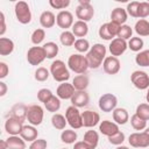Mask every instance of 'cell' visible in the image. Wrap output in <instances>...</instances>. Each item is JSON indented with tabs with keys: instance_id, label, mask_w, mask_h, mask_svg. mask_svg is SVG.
<instances>
[{
	"instance_id": "7",
	"label": "cell",
	"mask_w": 149,
	"mask_h": 149,
	"mask_svg": "<svg viewBox=\"0 0 149 149\" xmlns=\"http://www.w3.org/2000/svg\"><path fill=\"white\" fill-rule=\"evenodd\" d=\"M119 29H120V26H118L116 23L109 21V22H106V23L101 24L98 33H99V36L102 40H106V41L111 40L112 41L118 36Z\"/></svg>"
},
{
	"instance_id": "18",
	"label": "cell",
	"mask_w": 149,
	"mask_h": 149,
	"mask_svg": "<svg viewBox=\"0 0 149 149\" xmlns=\"http://www.w3.org/2000/svg\"><path fill=\"white\" fill-rule=\"evenodd\" d=\"M74 92H76V88L73 87V85H72V84H69V83H66V81L59 84V86H58L57 90H56L57 97H58L59 99H64V100L71 99V98L73 97Z\"/></svg>"
},
{
	"instance_id": "4",
	"label": "cell",
	"mask_w": 149,
	"mask_h": 149,
	"mask_svg": "<svg viewBox=\"0 0 149 149\" xmlns=\"http://www.w3.org/2000/svg\"><path fill=\"white\" fill-rule=\"evenodd\" d=\"M94 15V9L93 6L91 5L90 0H79V5L76 8V16L79 19V21L87 22L92 20Z\"/></svg>"
},
{
	"instance_id": "26",
	"label": "cell",
	"mask_w": 149,
	"mask_h": 149,
	"mask_svg": "<svg viewBox=\"0 0 149 149\" xmlns=\"http://www.w3.org/2000/svg\"><path fill=\"white\" fill-rule=\"evenodd\" d=\"M8 149H26V141L19 135H10L6 139Z\"/></svg>"
},
{
	"instance_id": "56",
	"label": "cell",
	"mask_w": 149,
	"mask_h": 149,
	"mask_svg": "<svg viewBox=\"0 0 149 149\" xmlns=\"http://www.w3.org/2000/svg\"><path fill=\"white\" fill-rule=\"evenodd\" d=\"M116 149H129L128 147H125V146H118Z\"/></svg>"
},
{
	"instance_id": "55",
	"label": "cell",
	"mask_w": 149,
	"mask_h": 149,
	"mask_svg": "<svg viewBox=\"0 0 149 149\" xmlns=\"http://www.w3.org/2000/svg\"><path fill=\"white\" fill-rule=\"evenodd\" d=\"M0 146H1V149H8L6 140H2V141H0Z\"/></svg>"
},
{
	"instance_id": "13",
	"label": "cell",
	"mask_w": 149,
	"mask_h": 149,
	"mask_svg": "<svg viewBox=\"0 0 149 149\" xmlns=\"http://www.w3.org/2000/svg\"><path fill=\"white\" fill-rule=\"evenodd\" d=\"M56 23L59 28L68 30V28L73 26V15L69 10H61L56 16Z\"/></svg>"
},
{
	"instance_id": "36",
	"label": "cell",
	"mask_w": 149,
	"mask_h": 149,
	"mask_svg": "<svg viewBox=\"0 0 149 149\" xmlns=\"http://www.w3.org/2000/svg\"><path fill=\"white\" fill-rule=\"evenodd\" d=\"M43 49L45 51L47 58H54L58 54V45L55 42H47L43 44Z\"/></svg>"
},
{
	"instance_id": "25",
	"label": "cell",
	"mask_w": 149,
	"mask_h": 149,
	"mask_svg": "<svg viewBox=\"0 0 149 149\" xmlns=\"http://www.w3.org/2000/svg\"><path fill=\"white\" fill-rule=\"evenodd\" d=\"M90 84V79L87 74H77L73 80H72V85L76 88V91H85L87 88Z\"/></svg>"
},
{
	"instance_id": "27",
	"label": "cell",
	"mask_w": 149,
	"mask_h": 149,
	"mask_svg": "<svg viewBox=\"0 0 149 149\" xmlns=\"http://www.w3.org/2000/svg\"><path fill=\"white\" fill-rule=\"evenodd\" d=\"M72 33L76 37H79V38H83L84 36L87 35L88 33V26L86 22L84 21H76L72 26Z\"/></svg>"
},
{
	"instance_id": "41",
	"label": "cell",
	"mask_w": 149,
	"mask_h": 149,
	"mask_svg": "<svg viewBox=\"0 0 149 149\" xmlns=\"http://www.w3.org/2000/svg\"><path fill=\"white\" fill-rule=\"evenodd\" d=\"M130 123H132V127H133L135 130H143V129L147 127V121L142 120V119L139 118L136 114L132 115V118H130Z\"/></svg>"
},
{
	"instance_id": "53",
	"label": "cell",
	"mask_w": 149,
	"mask_h": 149,
	"mask_svg": "<svg viewBox=\"0 0 149 149\" xmlns=\"http://www.w3.org/2000/svg\"><path fill=\"white\" fill-rule=\"evenodd\" d=\"M73 149H90V147L84 141H78V142L74 143Z\"/></svg>"
},
{
	"instance_id": "9",
	"label": "cell",
	"mask_w": 149,
	"mask_h": 149,
	"mask_svg": "<svg viewBox=\"0 0 149 149\" xmlns=\"http://www.w3.org/2000/svg\"><path fill=\"white\" fill-rule=\"evenodd\" d=\"M98 105H99V108L105 112V113H108V112H113L115 108H116V105H118V99L114 94L112 93H105L102 94L100 98H99V101H98Z\"/></svg>"
},
{
	"instance_id": "58",
	"label": "cell",
	"mask_w": 149,
	"mask_h": 149,
	"mask_svg": "<svg viewBox=\"0 0 149 149\" xmlns=\"http://www.w3.org/2000/svg\"><path fill=\"white\" fill-rule=\"evenodd\" d=\"M146 132H147V133L149 134V128H147V129H146Z\"/></svg>"
},
{
	"instance_id": "17",
	"label": "cell",
	"mask_w": 149,
	"mask_h": 149,
	"mask_svg": "<svg viewBox=\"0 0 149 149\" xmlns=\"http://www.w3.org/2000/svg\"><path fill=\"white\" fill-rule=\"evenodd\" d=\"M22 128H23V122L12 116H9L5 122V130L9 135H20Z\"/></svg>"
},
{
	"instance_id": "40",
	"label": "cell",
	"mask_w": 149,
	"mask_h": 149,
	"mask_svg": "<svg viewBox=\"0 0 149 149\" xmlns=\"http://www.w3.org/2000/svg\"><path fill=\"white\" fill-rule=\"evenodd\" d=\"M132 34H133V29L130 28V26L122 24V26H120V29H119V33H118V36L116 37L127 41V40H130L132 38Z\"/></svg>"
},
{
	"instance_id": "10",
	"label": "cell",
	"mask_w": 149,
	"mask_h": 149,
	"mask_svg": "<svg viewBox=\"0 0 149 149\" xmlns=\"http://www.w3.org/2000/svg\"><path fill=\"white\" fill-rule=\"evenodd\" d=\"M43 116H44V112L40 105H31L28 107L27 120L31 126L41 125L43 121Z\"/></svg>"
},
{
	"instance_id": "24",
	"label": "cell",
	"mask_w": 149,
	"mask_h": 149,
	"mask_svg": "<svg viewBox=\"0 0 149 149\" xmlns=\"http://www.w3.org/2000/svg\"><path fill=\"white\" fill-rule=\"evenodd\" d=\"M40 23L43 28H51L56 23V16L50 10H44L40 15Z\"/></svg>"
},
{
	"instance_id": "1",
	"label": "cell",
	"mask_w": 149,
	"mask_h": 149,
	"mask_svg": "<svg viewBox=\"0 0 149 149\" xmlns=\"http://www.w3.org/2000/svg\"><path fill=\"white\" fill-rule=\"evenodd\" d=\"M85 57L90 69H98L106 58V47L104 44L95 43L93 47H91Z\"/></svg>"
},
{
	"instance_id": "23",
	"label": "cell",
	"mask_w": 149,
	"mask_h": 149,
	"mask_svg": "<svg viewBox=\"0 0 149 149\" xmlns=\"http://www.w3.org/2000/svg\"><path fill=\"white\" fill-rule=\"evenodd\" d=\"M37 135H38L37 129L35 128V126H31V125L23 126V128L20 133V136L27 142H33V141L37 140Z\"/></svg>"
},
{
	"instance_id": "5",
	"label": "cell",
	"mask_w": 149,
	"mask_h": 149,
	"mask_svg": "<svg viewBox=\"0 0 149 149\" xmlns=\"http://www.w3.org/2000/svg\"><path fill=\"white\" fill-rule=\"evenodd\" d=\"M14 10H15L16 19H17V21L20 23L27 24V23H29L31 21V12H30L29 5L26 1L16 2L15 7H14Z\"/></svg>"
},
{
	"instance_id": "30",
	"label": "cell",
	"mask_w": 149,
	"mask_h": 149,
	"mask_svg": "<svg viewBox=\"0 0 149 149\" xmlns=\"http://www.w3.org/2000/svg\"><path fill=\"white\" fill-rule=\"evenodd\" d=\"M14 50V42L7 37H0V55L7 56L10 55Z\"/></svg>"
},
{
	"instance_id": "47",
	"label": "cell",
	"mask_w": 149,
	"mask_h": 149,
	"mask_svg": "<svg viewBox=\"0 0 149 149\" xmlns=\"http://www.w3.org/2000/svg\"><path fill=\"white\" fill-rule=\"evenodd\" d=\"M54 94H52V92L49 90V88H41V90H38V92H37V99L41 101V102H45L47 100H49L51 97H52Z\"/></svg>"
},
{
	"instance_id": "32",
	"label": "cell",
	"mask_w": 149,
	"mask_h": 149,
	"mask_svg": "<svg viewBox=\"0 0 149 149\" xmlns=\"http://www.w3.org/2000/svg\"><path fill=\"white\" fill-rule=\"evenodd\" d=\"M59 41L61 43L64 45V47H72L74 45V42L77 41L76 40V36L73 35L72 31H69V30H64L61 36H59Z\"/></svg>"
},
{
	"instance_id": "8",
	"label": "cell",
	"mask_w": 149,
	"mask_h": 149,
	"mask_svg": "<svg viewBox=\"0 0 149 149\" xmlns=\"http://www.w3.org/2000/svg\"><path fill=\"white\" fill-rule=\"evenodd\" d=\"M47 58L43 47H31L27 52V61L30 65H40Z\"/></svg>"
},
{
	"instance_id": "48",
	"label": "cell",
	"mask_w": 149,
	"mask_h": 149,
	"mask_svg": "<svg viewBox=\"0 0 149 149\" xmlns=\"http://www.w3.org/2000/svg\"><path fill=\"white\" fill-rule=\"evenodd\" d=\"M49 5L55 9H64V8L69 7L70 0H50Z\"/></svg>"
},
{
	"instance_id": "19",
	"label": "cell",
	"mask_w": 149,
	"mask_h": 149,
	"mask_svg": "<svg viewBox=\"0 0 149 149\" xmlns=\"http://www.w3.org/2000/svg\"><path fill=\"white\" fill-rule=\"evenodd\" d=\"M72 106L79 108V107H85L90 102V95L86 91H76L73 97L70 99Z\"/></svg>"
},
{
	"instance_id": "16",
	"label": "cell",
	"mask_w": 149,
	"mask_h": 149,
	"mask_svg": "<svg viewBox=\"0 0 149 149\" xmlns=\"http://www.w3.org/2000/svg\"><path fill=\"white\" fill-rule=\"evenodd\" d=\"M81 121H83V126L84 127L91 128V127H94V126H97L99 123L100 115H99V113H97L94 111L87 109V111H84L81 113Z\"/></svg>"
},
{
	"instance_id": "50",
	"label": "cell",
	"mask_w": 149,
	"mask_h": 149,
	"mask_svg": "<svg viewBox=\"0 0 149 149\" xmlns=\"http://www.w3.org/2000/svg\"><path fill=\"white\" fill-rule=\"evenodd\" d=\"M48 143L47 140L44 139H37L35 141L31 142V144L29 146V149H47Z\"/></svg>"
},
{
	"instance_id": "20",
	"label": "cell",
	"mask_w": 149,
	"mask_h": 149,
	"mask_svg": "<svg viewBox=\"0 0 149 149\" xmlns=\"http://www.w3.org/2000/svg\"><path fill=\"white\" fill-rule=\"evenodd\" d=\"M27 112H28V106L23 102H17L10 108V116L23 122L27 119Z\"/></svg>"
},
{
	"instance_id": "11",
	"label": "cell",
	"mask_w": 149,
	"mask_h": 149,
	"mask_svg": "<svg viewBox=\"0 0 149 149\" xmlns=\"http://www.w3.org/2000/svg\"><path fill=\"white\" fill-rule=\"evenodd\" d=\"M128 142L134 148H147L149 147V134L146 130L133 133L129 135Z\"/></svg>"
},
{
	"instance_id": "44",
	"label": "cell",
	"mask_w": 149,
	"mask_h": 149,
	"mask_svg": "<svg viewBox=\"0 0 149 149\" xmlns=\"http://www.w3.org/2000/svg\"><path fill=\"white\" fill-rule=\"evenodd\" d=\"M139 7H140V1H132L127 5L126 12L128 15L133 17H139Z\"/></svg>"
},
{
	"instance_id": "51",
	"label": "cell",
	"mask_w": 149,
	"mask_h": 149,
	"mask_svg": "<svg viewBox=\"0 0 149 149\" xmlns=\"http://www.w3.org/2000/svg\"><path fill=\"white\" fill-rule=\"evenodd\" d=\"M9 72V68L5 62H0V78L3 79Z\"/></svg>"
},
{
	"instance_id": "3",
	"label": "cell",
	"mask_w": 149,
	"mask_h": 149,
	"mask_svg": "<svg viewBox=\"0 0 149 149\" xmlns=\"http://www.w3.org/2000/svg\"><path fill=\"white\" fill-rule=\"evenodd\" d=\"M68 66L71 71L76 72L78 74L85 73L86 70L88 69L86 57L83 56L81 54H72L68 59Z\"/></svg>"
},
{
	"instance_id": "45",
	"label": "cell",
	"mask_w": 149,
	"mask_h": 149,
	"mask_svg": "<svg viewBox=\"0 0 149 149\" xmlns=\"http://www.w3.org/2000/svg\"><path fill=\"white\" fill-rule=\"evenodd\" d=\"M49 70L43 68V66H40L36 69L35 71V79L37 81H45L48 78H49Z\"/></svg>"
},
{
	"instance_id": "43",
	"label": "cell",
	"mask_w": 149,
	"mask_h": 149,
	"mask_svg": "<svg viewBox=\"0 0 149 149\" xmlns=\"http://www.w3.org/2000/svg\"><path fill=\"white\" fill-rule=\"evenodd\" d=\"M74 49L78 51V52H88V50L91 49L90 48V42L85 38H78L76 42H74Z\"/></svg>"
},
{
	"instance_id": "54",
	"label": "cell",
	"mask_w": 149,
	"mask_h": 149,
	"mask_svg": "<svg viewBox=\"0 0 149 149\" xmlns=\"http://www.w3.org/2000/svg\"><path fill=\"white\" fill-rule=\"evenodd\" d=\"M7 93V85L3 81H0V97H3Z\"/></svg>"
},
{
	"instance_id": "38",
	"label": "cell",
	"mask_w": 149,
	"mask_h": 149,
	"mask_svg": "<svg viewBox=\"0 0 149 149\" xmlns=\"http://www.w3.org/2000/svg\"><path fill=\"white\" fill-rule=\"evenodd\" d=\"M135 114H136L139 118H141L142 120L148 121V120H149V104H140V105L136 107Z\"/></svg>"
},
{
	"instance_id": "37",
	"label": "cell",
	"mask_w": 149,
	"mask_h": 149,
	"mask_svg": "<svg viewBox=\"0 0 149 149\" xmlns=\"http://www.w3.org/2000/svg\"><path fill=\"white\" fill-rule=\"evenodd\" d=\"M135 63L140 66H149V49L140 51L135 56Z\"/></svg>"
},
{
	"instance_id": "15",
	"label": "cell",
	"mask_w": 149,
	"mask_h": 149,
	"mask_svg": "<svg viewBox=\"0 0 149 149\" xmlns=\"http://www.w3.org/2000/svg\"><path fill=\"white\" fill-rule=\"evenodd\" d=\"M102 68H104V71L107 74H116L120 71V68H121L120 61L118 59V57L107 56L102 62Z\"/></svg>"
},
{
	"instance_id": "29",
	"label": "cell",
	"mask_w": 149,
	"mask_h": 149,
	"mask_svg": "<svg viewBox=\"0 0 149 149\" xmlns=\"http://www.w3.org/2000/svg\"><path fill=\"white\" fill-rule=\"evenodd\" d=\"M83 141L90 147V149H95L99 142V134L95 130H87L84 134Z\"/></svg>"
},
{
	"instance_id": "6",
	"label": "cell",
	"mask_w": 149,
	"mask_h": 149,
	"mask_svg": "<svg viewBox=\"0 0 149 149\" xmlns=\"http://www.w3.org/2000/svg\"><path fill=\"white\" fill-rule=\"evenodd\" d=\"M65 119L68 123L70 125L71 128L73 129H79L83 127V121H81V113L79 109L74 106H70L65 111Z\"/></svg>"
},
{
	"instance_id": "35",
	"label": "cell",
	"mask_w": 149,
	"mask_h": 149,
	"mask_svg": "<svg viewBox=\"0 0 149 149\" xmlns=\"http://www.w3.org/2000/svg\"><path fill=\"white\" fill-rule=\"evenodd\" d=\"M61 140H62L63 143H66V144L76 143L77 133H76L73 129H65V130H63L62 134H61Z\"/></svg>"
},
{
	"instance_id": "42",
	"label": "cell",
	"mask_w": 149,
	"mask_h": 149,
	"mask_svg": "<svg viewBox=\"0 0 149 149\" xmlns=\"http://www.w3.org/2000/svg\"><path fill=\"white\" fill-rule=\"evenodd\" d=\"M44 37H45V31H44V29L37 28V29H35V30L33 31V34H31V42H33L35 45H38L40 43L43 42Z\"/></svg>"
},
{
	"instance_id": "14",
	"label": "cell",
	"mask_w": 149,
	"mask_h": 149,
	"mask_svg": "<svg viewBox=\"0 0 149 149\" xmlns=\"http://www.w3.org/2000/svg\"><path fill=\"white\" fill-rule=\"evenodd\" d=\"M127 48H128V43L125 40L119 38V37H115L114 40H112L111 43H109V45H108L109 52L114 57L121 56L127 50Z\"/></svg>"
},
{
	"instance_id": "39",
	"label": "cell",
	"mask_w": 149,
	"mask_h": 149,
	"mask_svg": "<svg viewBox=\"0 0 149 149\" xmlns=\"http://www.w3.org/2000/svg\"><path fill=\"white\" fill-rule=\"evenodd\" d=\"M143 44H144V42H143V40L141 37H132L129 40V42H128V48L132 51H135V52L139 51L140 52L141 49L143 48Z\"/></svg>"
},
{
	"instance_id": "34",
	"label": "cell",
	"mask_w": 149,
	"mask_h": 149,
	"mask_svg": "<svg viewBox=\"0 0 149 149\" xmlns=\"http://www.w3.org/2000/svg\"><path fill=\"white\" fill-rule=\"evenodd\" d=\"M44 107L47 108L48 112H51V113L57 112L61 108V100H59V98L57 95H52L49 100H47L44 102Z\"/></svg>"
},
{
	"instance_id": "12",
	"label": "cell",
	"mask_w": 149,
	"mask_h": 149,
	"mask_svg": "<svg viewBox=\"0 0 149 149\" xmlns=\"http://www.w3.org/2000/svg\"><path fill=\"white\" fill-rule=\"evenodd\" d=\"M130 80L133 85L139 90H148L149 88V76L144 71L136 70L130 74Z\"/></svg>"
},
{
	"instance_id": "57",
	"label": "cell",
	"mask_w": 149,
	"mask_h": 149,
	"mask_svg": "<svg viewBox=\"0 0 149 149\" xmlns=\"http://www.w3.org/2000/svg\"><path fill=\"white\" fill-rule=\"evenodd\" d=\"M146 99H147V102L149 104V88H148V91H147V95H146Z\"/></svg>"
},
{
	"instance_id": "33",
	"label": "cell",
	"mask_w": 149,
	"mask_h": 149,
	"mask_svg": "<svg viewBox=\"0 0 149 149\" xmlns=\"http://www.w3.org/2000/svg\"><path fill=\"white\" fill-rule=\"evenodd\" d=\"M66 123H68V121H66L65 116L62 115V114H59V113L54 114L52 118H51V125L54 126V128H56V129H58V130L65 129Z\"/></svg>"
},
{
	"instance_id": "49",
	"label": "cell",
	"mask_w": 149,
	"mask_h": 149,
	"mask_svg": "<svg viewBox=\"0 0 149 149\" xmlns=\"http://www.w3.org/2000/svg\"><path fill=\"white\" fill-rule=\"evenodd\" d=\"M147 16H149V2L142 1L140 2V7H139V17L144 19Z\"/></svg>"
},
{
	"instance_id": "22",
	"label": "cell",
	"mask_w": 149,
	"mask_h": 149,
	"mask_svg": "<svg viewBox=\"0 0 149 149\" xmlns=\"http://www.w3.org/2000/svg\"><path fill=\"white\" fill-rule=\"evenodd\" d=\"M127 16H128V14H127L126 9H123L121 7H116L111 13V22H114L118 26H122L127 21Z\"/></svg>"
},
{
	"instance_id": "52",
	"label": "cell",
	"mask_w": 149,
	"mask_h": 149,
	"mask_svg": "<svg viewBox=\"0 0 149 149\" xmlns=\"http://www.w3.org/2000/svg\"><path fill=\"white\" fill-rule=\"evenodd\" d=\"M6 31V22H5V15L2 12H0V36H2Z\"/></svg>"
},
{
	"instance_id": "31",
	"label": "cell",
	"mask_w": 149,
	"mask_h": 149,
	"mask_svg": "<svg viewBox=\"0 0 149 149\" xmlns=\"http://www.w3.org/2000/svg\"><path fill=\"white\" fill-rule=\"evenodd\" d=\"M134 30L139 36H149V21L146 19H140L136 21Z\"/></svg>"
},
{
	"instance_id": "2",
	"label": "cell",
	"mask_w": 149,
	"mask_h": 149,
	"mask_svg": "<svg viewBox=\"0 0 149 149\" xmlns=\"http://www.w3.org/2000/svg\"><path fill=\"white\" fill-rule=\"evenodd\" d=\"M50 73L56 81L65 83L70 78V72L65 63L61 59H56L50 65Z\"/></svg>"
},
{
	"instance_id": "28",
	"label": "cell",
	"mask_w": 149,
	"mask_h": 149,
	"mask_svg": "<svg viewBox=\"0 0 149 149\" xmlns=\"http://www.w3.org/2000/svg\"><path fill=\"white\" fill-rule=\"evenodd\" d=\"M113 120L116 125H125L129 120V114L126 108H115L113 111Z\"/></svg>"
},
{
	"instance_id": "46",
	"label": "cell",
	"mask_w": 149,
	"mask_h": 149,
	"mask_svg": "<svg viewBox=\"0 0 149 149\" xmlns=\"http://www.w3.org/2000/svg\"><path fill=\"white\" fill-rule=\"evenodd\" d=\"M123 141H125V134L121 130H119L116 134L108 137V142L111 144H114V146H120V144H122Z\"/></svg>"
},
{
	"instance_id": "21",
	"label": "cell",
	"mask_w": 149,
	"mask_h": 149,
	"mask_svg": "<svg viewBox=\"0 0 149 149\" xmlns=\"http://www.w3.org/2000/svg\"><path fill=\"white\" fill-rule=\"evenodd\" d=\"M99 130L102 135H106L107 137H109V136H112L119 132V126L113 121L104 120L99 125Z\"/></svg>"
}]
</instances>
